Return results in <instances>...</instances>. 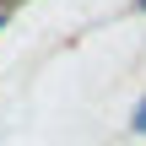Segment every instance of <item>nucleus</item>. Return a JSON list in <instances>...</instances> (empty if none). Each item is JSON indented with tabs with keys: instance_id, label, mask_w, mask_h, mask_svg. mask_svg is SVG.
Wrapping results in <instances>:
<instances>
[{
	"instance_id": "1",
	"label": "nucleus",
	"mask_w": 146,
	"mask_h": 146,
	"mask_svg": "<svg viewBox=\"0 0 146 146\" xmlns=\"http://www.w3.org/2000/svg\"><path fill=\"white\" fill-rule=\"evenodd\" d=\"M135 130H141V135H146V103H141V108H135Z\"/></svg>"
},
{
	"instance_id": "3",
	"label": "nucleus",
	"mask_w": 146,
	"mask_h": 146,
	"mask_svg": "<svg viewBox=\"0 0 146 146\" xmlns=\"http://www.w3.org/2000/svg\"><path fill=\"white\" fill-rule=\"evenodd\" d=\"M0 22H5V16H0Z\"/></svg>"
},
{
	"instance_id": "2",
	"label": "nucleus",
	"mask_w": 146,
	"mask_h": 146,
	"mask_svg": "<svg viewBox=\"0 0 146 146\" xmlns=\"http://www.w3.org/2000/svg\"><path fill=\"white\" fill-rule=\"evenodd\" d=\"M135 5H141V11H146V0H135Z\"/></svg>"
}]
</instances>
